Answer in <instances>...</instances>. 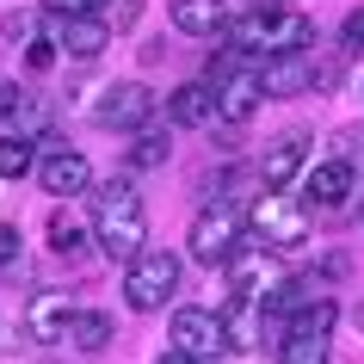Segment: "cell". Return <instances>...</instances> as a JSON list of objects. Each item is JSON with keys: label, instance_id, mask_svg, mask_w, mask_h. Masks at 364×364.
Returning a JSON list of instances; mask_svg holds the SVG:
<instances>
[{"label": "cell", "instance_id": "obj_20", "mask_svg": "<svg viewBox=\"0 0 364 364\" xmlns=\"http://www.w3.org/2000/svg\"><path fill=\"white\" fill-rule=\"evenodd\" d=\"M50 247L62 253V259H80V247H87V229H80V216L75 210H50Z\"/></svg>", "mask_w": 364, "mask_h": 364}, {"label": "cell", "instance_id": "obj_26", "mask_svg": "<svg viewBox=\"0 0 364 364\" xmlns=\"http://www.w3.org/2000/svg\"><path fill=\"white\" fill-rule=\"evenodd\" d=\"M19 87H13V80H0V117H13V112H19Z\"/></svg>", "mask_w": 364, "mask_h": 364}, {"label": "cell", "instance_id": "obj_21", "mask_svg": "<svg viewBox=\"0 0 364 364\" xmlns=\"http://www.w3.org/2000/svg\"><path fill=\"white\" fill-rule=\"evenodd\" d=\"M31 161H38V142L31 136H0V179H25L31 173Z\"/></svg>", "mask_w": 364, "mask_h": 364}, {"label": "cell", "instance_id": "obj_13", "mask_svg": "<svg viewBox=\"0 0 364 364\" xmlns=\"http://www.w3.org/2000/svg\"><path fill=\"white\" fill-rule=\"evenodd\" d=\"M68 321H75V303H68V290H38L31 309H25V333L43 346L68 340Z\"/></svg>", "mask_w": 364, "mask_h": 364}, {"label": "cell", "instance_id": "obj_17", "mask_svg": "<svg viewBox=\"0 0 364 364\" xmlns=\"http://www.w3.org/2000/svg\"><path fill=\"white\" fill-rule=\"evenodd\" d=\"M167 117L179 124V130H204V124H216V87H210V80H186V87L167 99Z\"/></svg>", "mask_w": 364, "mask_h": 364}, {"label": "cell", "instance_id": "obj_8", "mask_svg": "<svg viewBox=\"0 0 364 364\" xmlns=\"http://www.w3.org/2000/svg\"><path fill=\"white\" fill-rule=\"evenodd\" d=\"M167 333H173V352H186V358H198V364L229 358V327H223V315H210V309H179Z\"/></svg>", "mask_w": 364, "mask_h": 364}, {"label": "cell", "instance_id": "obj_25", "mask_svg": "<svg viewBox=\"0 0 364 364\" xmlns=\"http://www.w3.org/2000/svg\"><path fill=\"white\" fill-rule=\"evenodd\" d=\"M0 266H19V229H0Z\"/></svg>", "mask_w": 364, "mask_h": 364}, {"label": "cell", "instance_id": "obj_27", "mask_svg": "<svg viewBox=\"0 0 364 364\" xmlns=\"http://www.w3.org/2000/svg\"><path fill=\"white\" fill-rule=\"evenodd\" d=\"M50 62H56V50H50V38H38L31 43V68H50Z\"/></svg>", "mask_w": 364, "mask_h": 364}, {"label": "cell", "instance_id": "obj_6", "mask_svg": "<svg viewBox=\"0 0 364 364\" xmlns=\"http://www.w3.org/2000/svg\"><path fill=\"white\" fill-rule=\"evenodd\" d=\"M241 235H247V223H241L229 204H210V210L192 216V229H186V253H192L198 266H229L235 253L247 247Z\"/></svg>", "mask_w": 364, "mask_h": 364}, {"label": "cell", "instance_id": "obj_16", "mask_svg": "<svg viewBox=\"0 0 364 364\" xmlns=\"http://www.w3.org/2000/svg\"><path fill=\"white\" fill-rule=\"evenodd\" d=\"M50 43H62L75 62H93L99 50L112 43V25L93 19V13H87V19H56V25H50Z\"/></svg>", "mask_w": 364, "mask_h": 364}, {"label": "cell", "instance_id": "obj_29", "mask_svg": "<svg viewBox=\"0 0 364 364\" xmlns=\"http://www.w3.org/2000/svg\"><path fill=\"white\" fill-rule=\"evenodd\" d=\"M358 327H364V309H358Z\"/></svg>", "mask_w": 364, "mask_h": 364}, {"label": "cell", "instance_id": "obj_18", "mask_svg": "<svg viewBox=\"0 0 364 364\" xmlns=\"http://www.w3.org/2000/svg\"><path fill=\"white\" fill-rule=\"evenodd\" d=\"M173 25L186 38H216L229 25V13H223V0H173Z\"/></svg>", "mask_w": 364, "mask_h": 364}, {"label": "cell", "instance_id": "obj_3", "mask_svg": "<svg viewBox=\"0 0 364 364\" xmlns=\"http://www.w3.org/2000/svg\"><path fill=\"white\" fill-rule=\"evenodd\" d=\"M229 290H235V303H253V309H272L278 296L290 290V272L278 266V253L272 247H259V241H247V247L235 253L229 266Z\"/></svg>", "mask_w": 364, "mask_h": 364}, {"label": "cell", "instance_id": "obj_7", "mask_svg": "<svg viewBox=\"0 0 364 364\" xmlns=\"http://www.w3.org/2000/svg\"><path fill=\"white\" fill-rule=\"evenodd\" d=\"M247 229L259 235V247L284 253V247H303V241H309V210H303V204H290L284 192H259V198H253V210H247Z\"/></svg>", "mask_w": 364, "mask_h": 364}, {"label": "cell", "instance_id": "obj_1", "mask_svg": "<svg viewBox=\"0 0 364 364\" xmlns=\"http://www.w3.org/2000/svg\"><path fill=\"white\" fill-rule=\"evenodd\" d=\"M93 241L105 253H112L117 266H130V259H142V241H149V210H142V192H136L130 179H105V186H93Z\"/></svg>", "mask_w": 364, "mask_h": 364}, {"label": "cell", "instance_id": "obj_24", "mask_svg": "<svg viewBox=\"0 0 364 364\" xmlns=\"http://www.w3.org/2000/svg\"><path fill=\"white\" fill-rule=\"evenodd\" d=\"M346 50H364V6L346 13Z\"/></svg>", "mask_w": 364, "mask_h": 364}, {"label": "cell", "instance_id": "obj_28", "mask_svg": "<svg viewBox=\"0 0 364 364\" xmlns=\"http://www.w3.org/2000/svg\"><path fill=\"white\" fill-rule=\"evenodd\" d=\"M154 364H198V358H186V352H173V346H167V352H161Z\"/></svg>", "mask_w": 364, "mask_h": 364}, {"label": "cell", "instance_id": "obj_5", "mask_svg": "<svg viewBox=\"0 0 364 364\" xmlns=\"http://www.w3.org/2000/svg\"><path fill=\"white\" fill-rule=\"evenodd\" d=\"M333 296H315L290 315L284 340H278V364H327V340H333Z\"/></svg>", "mask_w": 364, "mask_h": 364}, {"label": "cell", "instance_id": "obj_9", "mask_svg": "<svg viewBox=\"0 0 364 364\" xmlns=\"http://www.w3.org/2000/svg\"><path fill=\"white\" fill-rule=\"evenodd\" d=\"M315 80H333V62H315V50H296V56H272L259 62V87H266L272 99H290V93H309Z\"/></svg>", "mask_w": 364, "mask_h": 364}, {"label": "cell", "instance_id": "obj_2", "mask_svg": "<svg viewBox=\"0 0 364 364\" xmlns=\"http://www.w3.org/2000/svg\"><path fill=\"white\" fill-rule=\"evenodd\" d=\"M223 38H229V50H241V56H296V50H315V19L309 13H296V6H253V13H241V19L223 25Z\"/></svg>", "mask_w": 364, "mask_h": 364}, {"label": "cell", "instance_id": "obj_12", "mask_svg": "<svg viewBox=\"0 0 364 364\" xmlns=\"http://www.w3.org/2000/svg\"><path fill=\"white\" fill-rule=\"evenodd\" d=\"M259 99H266V87H259V68L253 62H235L229 75H216V117L223 124H247L259 112Z\"/></svg>", "mask_w": 364, "mask_h": 364}, {"label": "cell", "instance_id": "obj_22", "mask_svg": "<svg viewBox=\"0 0 364 364\" xmlns=\"http://www.w3.org/2000/svg\"><path fill=\"white\" fill-rule=\"evenodd\" d=\"M130 167H136V173L167 167V136H161V130H136V142H130Z\"/></svg>", "mask_w": 364, "mask_h": 364}, {"label": "cell", "instance_id": "obj_14", "mask_svg": "<svg viewBox=\"0 0 364 364\" xmlns=\"http://www.w3.org/2000/svg\"><path fill=\"white\" fill-rule=\"evenodd\" d=\"M352 192H358V173H352V161H321V167L309 173V186H303V198L315 204V210H340Z\"/></svg>", "mask_w": 364, "mask_h": 364}, {"label": "cell", "instance_id": "obj_10", "mask_svg": "<svg viewBox=\"0 0 364 364\" xmlns=\"http://www.w3.org/2000/svg\"><path fill=\"white\" fill-rule=\"evenodd\" d=\"M93 117L105 124V130H149V117H154V93L142 87V80H117V87H105V93H99Z\"/></svg>", "mask_w": 364, "mask_h": 364}, {"label": "cell", "instance_id": "obj_19", "mask_svg": "<svg viewBox=\"0 0 364 364\" xmlns=\"http://www.w3.org/2000/svg\"><path fill=\"white\" fill-rule=\"evenodd\" d=\"M112 315H105V309H75V321H68V346H75V352H105V346H112Z\"/></svg>", "mask_w": 364, "mask_h": 364}, {"label": "cell", "instance_id": "obj_11", "mask_svg": "<svg viewBox=\"0 0 364 364\" xmlns=\"http://www.w3.org/2000/svg\"><path fill=\"white\" fill-rule=\"evenodd\" d=\"M38 186L62 204V198L93 192V167H87V154H80V149H68V142H62V149H43V161H38Z\"/></svg>", "mask_w": 364, "mask_h": 364}, {"label": "cell", "instance_id": "obj_23", "mask_svg": "<svg viewBox=\"0 0 364 364\" xmlns=\"http://www.w3.org/2000/svg\"><path fill=\"white\" fill-rule=\"evenodd\" d=\"M93 6H105V0H50V13H56V19H87Z\"/></svg>", "mask_w": 364, "mask_h": 364}, {"label": "cell", "instance_id": "obj_15", "mask_svg": "<svg viewBox=\"0 0 364 364\" xmlns=\"http://www.w3.org/2000/svg\"><path fill=\"white\" fill-rule=\"evenodd\" d=\"M303 161H309V136H303V130L278 136V142L266 149V161H259V179H266V192H284L290 179L303 173Z\"/></svg>", "mask_w": 364, "mask_h": 364}, {"label": "cell", "instance_id": "obj_4", "mask_svg": "<svg viewBox=\"0 0 364 364\" xmlns=\"http://www.w3.org/2000/svg\"><path fill=\"white\" fill-rule=\"evenodd\" d=\"M179 290V253L167 247H149L142 259L124 266V303L136 315H154V309H167V296Z\"/></svg>", "mask_w": 364, "mask_h": 364}]
</instances>
